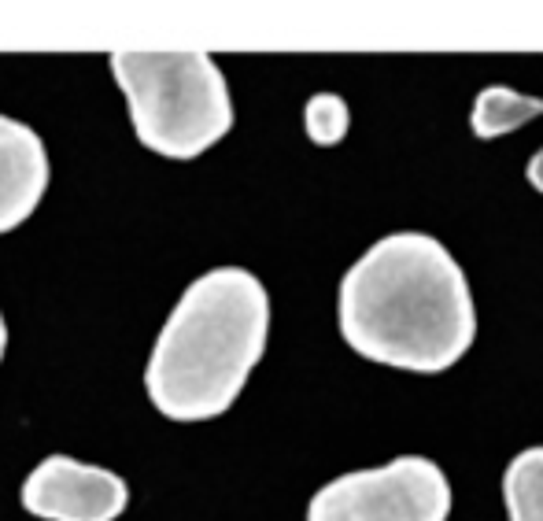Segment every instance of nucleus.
Wrapping results in <instances>:
<instances>
[{"mask_svg": "<svg viewBox=\"0 0 543 521\" xmlns=\"http://www.w3.org/2000/svg\"><path fill=\"white\" fill-rule=\"evenodd\" d=\"M270 337V296L252 270L218 267L196 278L170 311L145 366V392L174 422L226 414Z\"/></svg>", "mask_w": 543, "mask_h": 521, "instance_id": "f03ea898", "label": "nucleus"}, {"mask_svg": "<svg viewBox=\"0 0 543 521\" xmlns=\"http://www.w3.org/2000/svg\"><path fill=\"white\" fill-rule=\"evenodd\" d=\"M19 499L41 521H115L130 503V488L104 466L49 455L23 481Z\"/></svg>", "mask_w": 543, "mask_h": 521, "instance_id": "39448f33", "label": "nucleus"}, {"mask_svg": "<svg viewBox=\"0 0 543 521\" xmlns=\"http://www.w3.org/2000/svg\"><path fill=\"white\" fill-rule=\"evenodd\" d=\"M536 115H543L540 97H525V93L510 89V85H488L473 100L470 126L481 141H495V137L514 134L521 126H529Z\"/></svg>", "mask_w": 543, "mask_h": 521, "instance_id": "0eeeda50", "label": "nucleus"}, {"mask_svg": "<svg viewBox=\"0 0 543 521\" xmlns=\"http://www.w3.org/2000/svg\"><path fill=\"white\" fill-rule=\"evenodd\" d=\"M451 485L433 459L403 455L318 488L307 521H447Z\"/></svg>", "mask_w": 543, "mask_h": 521, "instance_id": "20e7f679", "label": "nucleus"}, {"mask_svg": "<svg viewBox=\"0 0 543 521\" xmlns=\"http://www.w3.org/2000/svg\"><path fill=\"white\" fill-rule=\"evenodd\" d=\"M108 63L145 148L167 159H196L230 134V85L207 52L122 49Z\"/></svg>", "mask_w": 543, "mask_h": 521, "instance_id": "7ed1b4c3", "label": "nucleus"}, {"mask_svg": "<svg viewBox=\"0 0 543 521\" xmlns=\"http://www.w3.org/2000/svg\"><path fill=\"white\" fill-rule=\"evenodd\" d=\"M337 322L351 352L407 374H444L477 337L470 281L418 230L388 233L359 255L340 281Z\"/></svg>", "mask_w": 543, "mask_h": 521, "instance_id": "f257e3e1", "label": "nucleus"}, {"mask_svg": "<svg viewBox=\"0 0 543 521\" xmlns=\"http://www.w3.org/2000/svg\"><path fill=\"white\" fill-rule=\"evenodd\" d=\"M49 189V156L41 137L0 115V233H12L37 211Z\"/></svg>", "mask_w": 543, "mask_h": 521, "instance_id": "423d86ee", "label": "nucleus"}, {"mask_svg": "<svg viewBox=\"0 0 543 521\" xmlns=\"http://www.w3.org/2000/svg\"><path fill=\"white\" fill-rule=\"evenodd\" d=\"M525 178H529V185L536 189V193H543V148L529 159V167H525Z\"/></svg>", "mask_w": 543, "mask_h": 521, "instance_id": "9d476101", "label": "nucleus"}, {"mask_svg": "<svg viewBox=\"0 0 543 521\" xmlns=\"http://www.w3.org/2000/svg\"><path fill=\"white\" fill-rule=\"evenodd\" d=\"M348 104L337 93H314L303 108V126H307V137H311L318 148H333L348 137Z\"/></svg>", "mask_w": 543, "mask_h": 521, "instance_id": "1a4fd4ad", "label": "nucleus"}, {"mask_svg": "<svg viewBox=\"0 0 543 521\" xmlns=\"http://www.w3.org/2000/svg\"><path fill=\"white\" fill-rule=\"evenodd\" d=\"M4 348H8V326H4V315H0V359H4Z\"/></svg>", "mask_w": 543, "mask_h": 521, "instance_id": "9b49d317", "label": "nucleus"}, {"mask_svg": "<svg viewBox=\"0 0 543 521\" xmlns=\"http://www.w3.org/2000/svg\"><path fill=\"white\" fill-rule=\"evenodd\" d=\"M503 499L510 521H543V448L514 455L503 473Z\"/></svg>", "mask_w": 543, "mask_h": 521, "instance_id": "6e6552de", "label": "nucleus"}]
</instances>
